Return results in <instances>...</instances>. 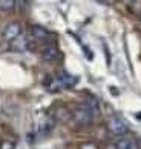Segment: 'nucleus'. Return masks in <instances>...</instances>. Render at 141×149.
<instances>
[{
    "instance_id": "obj_1",
    "label": "nucleus",
    "mask_w": 141,
    "mask_h": 149,
    "mask_svg": "<svg viewBox=\"0 0 141 149\" xmlns=\"http://www.w3.org/2000/svg\"><path fill=\"white\" fill-rule=\"evenodd\" d=\"M70 118L77 126H81V128H86V126L92 125V120H94V114H92L84 104H80V106L74 108L70 111Z\"/></svg>"
},
{
    "instance_id": "obj_2",
    "label": "nucleus",
    "mask_w": 141,
    "mask_h": 149,
    "mask_svg": "<svg viewBox=\"0 0 141 149\" xmlns=\"http://www.w3.org/2000/svg\"><path fill=\"white\" fill-rule=\"evenodd\" d=\"M107 129L112 135H117V137H121L127 132V125L126 121H124L121 117H118V115H113V117L109 118L107 121Z\"/></svg>"
},
{
    "instance_id": "obj_3",
    "label": "nucleus",
    "mask_w": 141,
    "mask_h": 149,
    "mask_svg": "<svg viewBox=\"0 0 141 149\" xmlns=\"http://www.w3.org/2000/svg\"><path fill=\"white\" fill-rule=\"evenodd\" d=\"M31 36L37 42H43V43H49L52 40V34L46 28H43L41 25H32L31 26Z\"/></svg>"
},
{
    "instance_id": "obj_4",
    "label": "nucleus",
    "mask_w": 141,
    "mask_h": 149,
    "mask_svg": "<svg viewBox=\"0 0 141 149\" xmlns=\"http://www.w3.org/2000/svg\"><path fill=\"white\" fill-rule=\"evenodd\" d=\"M20 34H21V25L19 22H11V23H8L3 29V38L8 42L17 38Z\"/></svg>"
},
{
    "instance_id": "obj_5",
    "label": "nucleus",
    "mask_w": 141,
    "mask_h": 149,
    "mask_svg": "<svg viewBox=\"0 0 141 149\" xmlns=\"http://www.w3.org/2000/svg\"><path fill=\"white\" fill-rule=\"evenodd\" d=\"M40 56L43 60H46V62H54V60H57L58 57H60V52H58V49L54 46V45H45L41 48L40 51Z\"/></svg>"
},
{
    "instance_id": "obj_6",
    "label": "nucleus",
    "mask_w": 141,
    "mask_h": 149,
    "mask_svg": "<svg viewBox=\"0 0 141 149\" xmlns=\"http://www.w3.org/2000/svg\"><path fill=\"white\" fill-rule=\"evenodd\" d=\"M32 48V45L29 43V40L23 36H19L17 38H14V40H11V49H14V51H19V52H23V51H29Z\"/></svg>"
},
{
    "instance_id": "obj_7",
    "label": "nucleus",
    "mask_w": 141,
    "mask_h": 149,
    "mask_svg": "<svg viewBox=\"0 0 141 149\" xmlns=\"http://www.w3.org/2000/svg\"><path fill=\"white\" fill-rule=\"evenodd\" d=\"M45 86H46V89L49 91V92H60L62 89H66V88L63 86L62 80L58 79V75L48 77L46 81H45Z\"/></svg>"
},
{
    "instance_id": "obj_8",
    "label": "nucleus",
    "mask_w": 141,
    "mask_h": 149,
    "mask_svg": "<svg viewBox=\"0 0 141 149\" xmlns=\"http://www.w3.org/2000/svg\"><path fill=\"white\" fill-rule=\"evenodd\" d=\"M55 117L54 115H49L46 114L45 117L41 118V121L39 123V131L41 132V134H48V132H51L54 129V126H55Z\"/></svg>"
},
{
    "instance_id": "obj_9",
    "label": "nucleus",
    "mask_w": 141,
    "mask_h": 149,
    "mask_svg": "<svg viewBox=\"0 0 141 149\" xmlns=\"http://www.w3.org/2000/svg\"><path fill=\"white\" fill-rule=\"evenodd\" d=\"M117 149H138V145L135 139H132L131 135H121L115 143Z\"/></svg>"
},
{
    "instance_id": "obj_10",
    "label": "nucleus",
    "mask_w": 141,
    "mask_h": 149,
    "mask_svg": "<svg viewBox=\"0 0 141 149\" xmlns=\"http://www.w3.org/2000/svg\"><path fill=\"white\" fill-rule=\"evenodd\" d=\"M57 75H58V79L62 80V83H63L64 88H72L78 81L77 77L72 75V74H69V72H66V71H62V72H58Z\"/></svg>"
},
{
    "instance_id": "obj_11",
    "label": "nucleus",
    "mask_w": 141,
    "mask_h": 149,
    "mask_svg": "<svg viewBox=\"0 0 141 149\" xmlns=\"http://www.w3.org/2000/svg\"><path fill=\"white\" fill-rule=\"evenodd\" d=\"M83 104H84V106L88 108L94 115L100 112V103H98V100H97L95 97H91V95H89V97H86V98H84V102H83Z\"/></svg>"
},
{
    "instance_id": "obj_12",
    "label": "nucleus",
    "mask_w": 141,
    "mask_h": 149,
    "mask_svg": "<svg viewBox=\"0 0 141 149\" xmlns=\"http://www.w3.org/2000/svg\"><path fill=\"white\" fill-rule=\"evenodd\" d=\"M54 117H55V120L57 118H62V120H68V118H70V112L68 111L64 106H62V108H58L57 111H55V114H54Z\"/></svg>"
},
{
    "instance_id": "obj_13",
    "label": "nucleus",
    "mask_w": 141,
    "mask_h": 149,
    "mask_svg": "<svg viewBox=\"0 0 141 149\" xmlns=\"http://www.w3.org/2000/svg\"><path fill=\"white\" fill-rule=\"evenodd\" d=\"M15 0H0V11H12Z\"/></svg>"
},
{
    "instance_id": "obj_14",
    "label": "nucleus",
    "mask_w": 141,
    "mask_h": 149,
    "mask_svg": "<svg viewBox=\"0 0 141 149\" xmlns=\"http://www.w3.org/2000/svg\"><path fill=\"white\" fill-rule=\"evenodd\" d=\"M80 149H100V148L97 146L95 143H92V141H88V143H83V145L80 146Z\"/></svg>"
},
{
    "instance_id": "obj_15",
    "label": "nucleus",
    "mask_w": 141,
    "mask_h": 149,
    "mask_svg": "<svg viewBox=\"0 0 141 149\" xmlns=\"http://www.w3.org/2000/svg\"><path fill=\"white\" fill-rule=\"evenodd\" d=\"M0 149H14V145L11 141H3L2 145H0Z\"/></svg>"
},
{
    "instance_id": "obj_16",
    "label": "nucleus",
    "mask_w": 141,
    "mask_h": 149,
    "mask_svg": "<svg viewBox=\"0 0 141 149\" xmlns=\"http://www.w3.org/2000/svg\"><path fill=\"white\" fill-rule=\"evenodd\" d=\"M121 2H124V3H132V2H135V0H121Z\"/></svg>"
}]
</instances>
